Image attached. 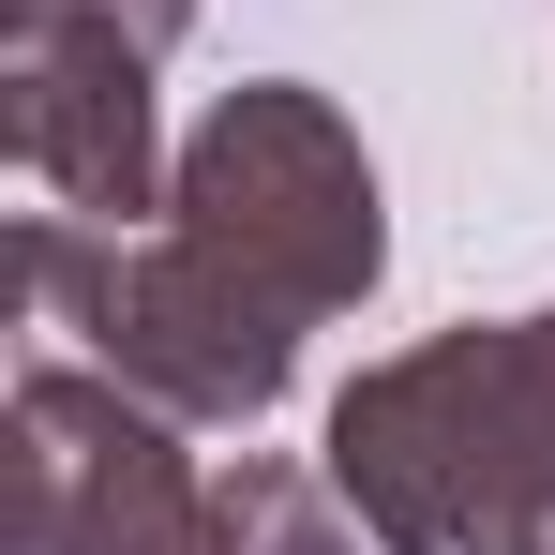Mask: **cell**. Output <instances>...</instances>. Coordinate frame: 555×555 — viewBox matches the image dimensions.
<instances>
[{"label":"cell","instance_id":"1","mask_svg":"<svg viewBox=\"0 0 555 555\" xmlns=\"http://www.w3.org/2000/svg\"><path fill=\"white\" fill-rule=\"evenodd\" d=\"M315 465L346 480L375 555H555V300L361 361Z\"/></svg>","mask_w":555,"mask_h":555},{"label":"cell","instance_id":"2","mask_svg":"<svg viewBox=\"0 0 555 555\" xmlns=\"http://www.w3.org/2000/svg\"><path fill=\"white\" fill-rule=\"evenodd\" d=\"M15 271H30V315L46 331H76V361L120 375L135 405H166L181 436H256L285 390H300V315H271L225 256H195L181 225L30 210L15 225Z\"/></svg>","mask_w":555,"mask_h":555},{"label":"cell","instance_id":"3","mask_svg":"<svg viewBox=\"0 0 555 555\" xmlns=\"http://www.w3.org/2000/svg\"><path fill=\"white\" fill-rule=\"evenodd\" d=\"M166 225H181L195 256H225L300 331L361 315L375 271H390L375 151H361V120L315 91V76H241V91L210 105L181 135V166H166Z\"/></svg>","mask_w":555,"mask_h":555},{"label":"cell","instance_id":"4","mask_svg":"<svg viewBox=\"0 0 555 555\" xmlns=\"http://www.w3.org/2000/svg\"><path fill=\"white\" fill-rule=\"evenodd\" d=\"M15 555H225V480L91 361L15 375Z\"/></svg>","mask_w":555,"mask_h":555},{"label":"cell","instance_id":"5","mask_svg":"<svg viewBox=\"0 0 555 555\" xmlns=\"http://www.w3.org/2000/svg\"><path fill=\"white\" fill-rule=\"evenodd\" d=\"M166 46L105 0H0V151L76 225H166Z\"/></svg>","mask_w":555,"mask_h":555},{"label":"cell","instance_id":"6","mask_svg":"<svg viewBox=\"0 0 555 555\" xmlns=\"http://www.w3.org/2000/svg\"><path fill=\"white\" fill-rule=\"evenodd\" d=\"M225 555H375V526L346 511L331 465L241 451V465H225Z\"/></svg>","mask_w":555,"mask_h":555},{"label":"cell","instance_id":"7","mask_svg":"<svg viewBox=\"0 0 555 555\" xmlns=\"http://www.w3.org/2000/svg\"><path fill=\"white\" fill-rule=\"evenodd\" d=\"M105 15H135V30H151L166 61H181V30H195V0H105Z\"/></svg>","mask_w":555,"mask_h":555}]
</instances>
